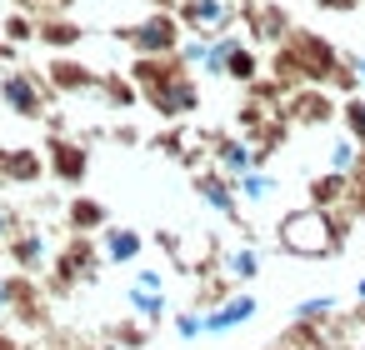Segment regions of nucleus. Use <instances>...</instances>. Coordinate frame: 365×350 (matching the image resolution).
I'll use <instances>...</instances> for the list:
<instances>
[{
  "label": "nucleus",
  "mask_w": 365,
  "mask_h": 350,
  "mask_svg": "<svg viewBox=\"0 0 365 350\" xmlns=\"http://www.w3.org/2000/svg\"><path fill=\"white\" fill-rule=\"evenodd\" d=\"M135 91H140V101L160 115V120H185V115H195V105H200V81L180 66V61H145V56H135Z\"/></svg>",
  "instance_id": "obj_1"
},
{
  "label": "nucleus",
  "mask_w": 365,
  "mask_h": 350,
  "mask_svg": "<svg viewBox=\"0 0 365 350\" xmlns=\"http://www.w3.org/2000/svg\"><path fill=\"white\" fill-rule=\"evenodd\" d=\"M275 240H280V250H290V255L320 260V255H335V250H340V220H335L330 210H320V205H305V210L280 215Z\"/></svg>",
  "instance_id": "obj_2"
},
{
  "label": "nucleus",
  "mask_w": 365,
  "mask_h": 350,
  "mask_svg": "<svg viewBox=\"0 0 365 350\" xmlns=\"http://www.w3.org/2000/svg\"><path fill=\"white\" fill-rule=\"evenodd\" d=\"M245 41H240V31L230 26V31H215V36H180V51H175V61L190 71V76H200V81H225V66H230V56L240 51Z\"/></svg>",
  "instance_id": "obj_3"
},
{
  "label": "nucleus",
  "mask_w": 365,
  "mask_h": 350,
  "mask_svg": "<svg viewBox=\"0 0 365 350\" xmlns=\"http://www.w3.org/2000/svg\"><path fill=\"white\" fill-rule=\"evenodd\" d=\"M115 36H120L135 56H145V61H175L185 26H180L175 11H150L140 26H125V31H115Z\"/></svg>",
  "instance_id": "obj_4"
},
{
  "label": "nucleus",
  "mask_w": 365,
  "mask_h": 350,
  "mask_svg": "<svg viewBox=\"0 0 365 350\" xmlns=\"http://www.w3.org/2000/svg\"><path fill=\"white\" fill-rule=\"evenodd\" d=\"M280 71H285V81H325V76L340 71V61H335V51H330L325 41L295 36V41L285 46V56H275V76H280Z\"/></svg>",
  "instance_id": "obj_5"
},
{
  "label": "nucleus",
  "mask_w": 365,
  "mask_h": 350,
  "mask_svg": "<svg viewBox=\"0 0 365 350\" xmlns=\"http://www.w3.org/2000/svg\"><path fill=\"white\" fill-rule=\"evenodd\" d=\"M0 105L21 120L46 115V81L36 71H0Z\"/></svg>",
  "instance_id": "obj_6"
},
{
  "label": "nucleus",
  "mask_w": 365,
  "mask_h": 350,
  "mask_svg": "<svg viewBox=\"0 0 365 350\" xmlns=\"http://www.w3.org/2000/svg\"><path fill=\"white\" fill-rule=\"evenodd\" d=\"M255 315H260V300H255L250 290H230V295H220L215 305H205L200 325H205V335H235V330H245Z\"/></svg>",
  "instance_id": "obj_7"
},
{
  "label": "nucleus",
  "mask_w": 365,
  "mask_h": 350,
  "mask_svg": "<svg viewBox=\"0 0 365 350\" xmlns=\"http://www.w3.org/2000/svg\"><path fill=\"white\" fill-rule=\"evenodd\" d=\"M175 16L190 36H215V31H230L240 11H235V0H180Z\"/></svg>",
  "instance_id": "obj_8"
},
{
  "label": "nucleus",
  "mask_w": 365,
  "mask_h": 350,
  "mask_svg": "<svg viewBox=\"0 0 365 350\" xmlns=\"http://www.w3.org/2000/svg\"><path fill=\"white\" fill-rule=\"evenodd\" d=\"M210 165H215L225 180H240L245 170L265 165V150H260L250 135H220V140L210 145Z\"/></svg>",
  "instance_id": "obj_9"
},
{
  "label": "nucleus",
  "mask_w": 365,
  "mask_h": 350,
  "mask_svg": "<svg viewBox=\"0 0 365 350\" xmlns=\"http://www.w3.org/2000/svg\"><path fill=\"white\" fill-rule=\"evenodd\" d=\"M195 195H200V205L215 210L220 220H245L240 195H235V180H225L215 165H210V170H195Z\"/></svg>",
  "instance_id": "obj_10"
},
{
  "label": "nucleus",
  "mask_w": 365,
  "mask_h": 350,
  "mask_svg": "<svg viewBox=\"0 0 365 350\" xmlns=\"http://www.w3.org/2000/svg\"><path fill=\"white\" fill-rule=\"evenodd\" d=\"M260 250L250 245V240H240V245H225L220 250V260H215V275L225 280V285H235V290H250L255 280H260Z\"/></svg>",
  "instance_id": "obj_11"
},
{
  "label": "nucleus",
  "mask_w": 365,
  "mask_h": 350,
  "mask_svg": "<svg viewBox=\"0 0 365 350\" xmlns=\"http://www.w3.org/2000/svg\"><path fill=\"white\" fill-rule=\"evenodd\" d=\"M101 270H106V260H101V245H91V235H76V240L66 245V255L56 260V275H61V285L96 280Z\"/></svg>",
  "instance_id": "obj_12"
},
{
  "label": "nucleus",
  "mask_w": 365,
  "mask_h": 350,
  "mask_svg": "<svg viewBox=\"0 0 365 350\" xmlns=\"http://www.w3.org/2000/svg\"><path fill=\"white\" fill-rule=\"evenodd\" d=\"M96 245H101V260H106V265H135L140 250H145V235L130 230V225H106Z\"/></svg>",
  "instance_id": "obj_13"
},
{
  "label": "nucleus",
  "mask_w": 365,
  "mask_h": 350,
  "mask_svg": "<svg viewBox=\"0 0 365 350\" xmlns=\"http://www.w3.org/2000/svg\"><path fill=\"white\" fill-rule=\"evenodd\" d=\"M6 250H11V260H16L21 270H46V265L56 260V245H51L46 230H16Z\"/></svg>",
  "instance_id": "obj_14"
},
{
  "label": "nucleus",
  "mask_w": 365,
  "mask_h": 350,
  "mask_svg": "<svg viewBox=\"0 0 365 350\" xmlns=\"http://www.w3.org/2000/svg\"><path fill=\"white\" fill-rule=\"evenodd\" d=\"M46 170H56L66 185H76V180L91 170V155H86V145H76V140H56L51 155H46Z\"/></svg>",
  "instance_id": "obj_15"
},
{
  "label": "nucleus",
  "mask_w": 365,
  "mask_h": 350,
  "mask_svg": "<svg viewBox=\"0 0 365 350\" xmlns=\"http://www.w3.org/2000/svg\"><path fill=\"white\" fill-rule=\"evenodd\" d=\"M275 190H280V180H275L265 165H255V170H245V175L235 180L240 210H260V205H270V200H275Z\"/></svg>",
  "instance_id": "obj_16"
},
{
  "label": "nucleus",
  "mask_w": 365,
  "mask_h": 350,
  "mask_svg": "<svg viewBox=\"0 0 365 350\" xmlns=\"http://www.w3.org/2000/svg\"><path fill=\"white\" fill-rule=\"evenodd\" d=\"M46 175V155L41 150H6L0 155V180L6 185H31Z\"/></svg>",
  "instance_id": "obj_17"
},
{
  "label": "nucleus",
  "mask_w": 365,
  "mask_h": 350,
  "mask_svg": "<svg viewBox=\"0 0 365 350\" xmlns=\"http://www.w3.org/2000/svg\"><path fill=\"white\" fill-rule=\"evenodd\" d=\"M360 160H365V145H360L355 135H335L330 150H325V170H330V175H345V180H355Z\"/></svg>",
  "instance_id": "obj_18"
},
{
  "label": "nucleus",
  "mask_w": 365,
  "mask_h": 350,
  "mask_svg": "<svg viewBox=\"0 0 365 350\" xmlns=\"http://www.w3.org/2000/svg\"><path fill=\"white\" fill-rule=\"evenodd\" d=\"M51 86L56 91H101V76L86 71L81 61H56L51 66Z\"/></svg>",
  "instance_id": "obj_19"
},
{
  "label": "nucleus",
  "mask_w": 365,
  "mask_h": 350,
  "mask_svg": "<svg viewBox=\"0 0 365 350\" xmlns=\"http://www.w3.org/2000/svg\"><path fill=\"white\" fill-rule=\"evenodd\" d=\"M125 305H130V310H135V320H145V325H160V320L170 315V295L135 290V285H125Z\"/></svg>",
  "instance_id": "obj_20"
},
{
  "label": "nucleus",
  "mask_w": 365,
  "mask_h": 350,
  "mask_svg": "<svg viewBox=\"0 0 365 350\" xmlns=\"http://www.w3.org/2000/svg\"><path fill=\"white\" fill-rule=\"evenodd\" d=\"M290 115L305 120V125H325V120H335V101L320 96V91H305V96L290 101Z\"/></svg>",
  "instance_id": "obj_21"
},
{
  "label": "nucleus",
  "mask_w": 365,
  "mask_h": 350,
  "mask_svg": "<svg viewBox=\"0 0 365 350\" xmlns=\"http://www.w3.org/2000/svg\"><path fill=\"white\" fill-rule=\"evenodd\" d=\"M345 190H350V180L325 170L320 180H310V205H320V210H335V205L345 200Z\"/></svg>",
  "instance_id": "obj_22"
},
{
  "label": "nucleus",
  "mask_w": 365,
  "mask_h": 350,
  "mask_svg": "<svg viewBox=\"0 0 365 350\" xmlns=\"http://www.w3.org/2000/svg\"><path fill=\"white\" fill-rule=\"evenodd\" d=\"M335 310H340V295H305L295 305V320L300 325H325V320H335Z\"/></svg>",
  "instance_id": "obj_23"
},
{
  "label": "nucleus",
  "mask_w": 365,
  "mask_h": 350,
  "mask_svg": "<svg viewBox=\"0 0 365 350\" xmlns=\"http://www.w3.org/2000/svg\"><path fill=\"white\" fill-rule=\"evenodd\" d=\"M255 76H260V56H255L250 46H240V51L230 56V66H225V81H240V86H255Z\"/></svg>",
  "instance_id": "obj_24"
},
{
  "label": "nucleus",
  "mask_w": 365,
  "mask_h": 350,
  "mask_svg": "<svg viewBox=\"0 0 365 350\" xmlns=\"http://www.w3.org/2000/svg\"><path fill=\"white\" fill-rule=\"evenodd\" d=\"M71 225H76V235H91V230L101 235V230H106V210H101L96 200H76V205H71Z\"/></svg>",
  "instance_id": "obj_25"
},
{
  "label": "nucleus",
  "mask_w": 365,
  "mask_h": 350,
  "mask_svg": "<svg viewBox=\"0 0 365 350\" xmlns=\"http://www.w3.org/2000/svg\"><path fill=\"white\" fill-rule=\"evenodd\" d=\"M255 36H260V41H270V46H280V41L290 36V21H285V11H270V6H265V11L255 16Z\"/></svg>",
  "instance_id": "obj_26"
},
{
  "label": "nucleus",
  "mask_w": 365,
  "mask_h": 350,
  "mask_svg": "<svg viewBox=\"0 0 365 350\" xmlns=\"http://www.w3.org/2000/svg\"><path fill=\"white\" fill-rule=\"evenodd\" d=\"M130 285H135V290L170 295V275H165V265H135V270H130Z\"/></svg>",
  "instance_id": "obj_27"
},
{
  "label": "nucleus",
  "mask_w": 365,
  "mask_h": 350,
  "mask_svg": "<svg viewBox=\"0 0 365 350\" xmlns=\"http://www.w3.org/2000/svg\"><path fill=\"white\" fill-rule=\"evenodd\" d=\"M340 115H345V135H355V140L365 145V91H355V96L340 105Z\"/></svg>",
  "instance_id": "obj_28"
},
{
  "label": "nucleus",
  "mask_w": 365,
  "mask_h": 350,
  "mask_svg": "<svg viewBox=\"0 0 365 350\" xmlns=\"http://www.w3.org/2000/svg\"><path fill=\"white\" fill-rule=\"evenodd\" d=\"M0 36H6V46H26V41H36V36H41V26H36L31 16H6Z\"/></svg>",
  "instance_id": "obj_29"
},
{
  "label": "nucleus",
  "mask_w": 365,
  "mask_h": 350,
  "mask_svg": "<svg viewBox=\"0 0 365 350\" xmlns=\"http://www.w3.org/2000/svg\"><path fill=\"white\" fill-rule=\"evenodd\" d=\"M200 315H205V310H170V325H175V335H180V340H200V335H205Z\"/></svg>",
  "instance_id": "obj_30"
},
{
  "label": "nucleus",
  "mask_w": 365,
  "mask_h": 350,
  "mask_svg": "<svg viewBox=\"0 0 365 350\" xmlns=\"http://www.w3.org/2000/svg\"><path fill=\"white\" fill-rule=\"evenodd\" d=\"M41 41H51V46H76L81 36H76V26H41Z\"/></svg>",
  "instance_id": "obj_31"
},
{
  "label": "nucleus",
  "mask_w": 365,
  "mask_h": 350,
  "mask_svg": "<svg viewBox=\"0 0 365 350\" xmlns=\"http://www.w3.org/2000/svg\"><path fill=\"white\" fill-rule=\"evenodd\" d=\"M21 230V215L6 205V200H0V245H11V235Z\"/></svg>",
  "instance_id": "obj_32"
},
{
  "label": "nucleus",
  "mask_w": 365,
  "mask_h": 350,
  "mask_svg": "<svg viewBox=\"0 0 365 350\" xmlns=\"http://www.w3.org/2000/svg\"><path fill=\"white\" fill-rule=\"evenodd\" d=\"M345 71H350V81H355V91H365V51H355V56L345 61Z\"/></svg>",
  "instance_id": "obj_33"
},
{
  "label": "nucleus",
  "mask_w": 365,
  "mask_h": 350,
  "mask_svg": "<svg viewBox=\"0 0 365 350\" xmlns=\"http://www.w3.org/2000/svg\"><path fill=\"white\" fill-rule=\"evenodd\" d=\"M11 305H16V280L0 275V310H11Z\"/></svg>",
  "instance_id": "obj_34"
},
{
  "label": "nucleus",
  "mask_w": 365,
  "mask_h": 350,
  "mask_svg": "<svg viewBox=\"0 0 365 350\" xmlns=\"http://www.w3.org/2000/svg\"><path fill=\"white\" fill-rule=\"evenodd\" d=\"M355 200H360V215H365V160H360V170H355Z\"/></svg>",
  "instance_id": "obj_35"
},
{
  "label": "nucleus",
  "mask_w": 365,
  "mask_h": 350,
  "mask_svg": "<svg viewBox=\"0 0 365 350\" xmlns=\"http://www.w3.org/2000/svg\"><path fill=\"white\" fill-rule=\"evenodd\" d=\"M360 305H365V275L355 280V310H360Z\"/></svg>",
  "instance_id": "obj_36"
},
{
  "label": "nucleus",
  "mask_w": 365,
  "mask_h": 350,
  "mask_svg": "<svg viewBox=\"0 0 365 350\" xmlns=\"http://www.w3.org/2000/svg\"><path fill=\"white\" fill-rule=\"evenodd\" d=\"M320 6H335V11H350V6H355V0H320Z\"/></svg>",
  "instance_id": "obj_37"
},
{
  "label": "nucleus",
  "mask_w": 365,
  "mask_h": 350,
  "mask_svg": "<svg viewBox=\"0 0 365 350\" xmlns=\"http://www.w3.org/2000/svg\"><path fill=\"white\" fill-rule=\"evenodd\" d=\"M0 350H16V345H11V340H6V335H0Z\"/></svg>",
  "instance_id": "obj_38"
},
{
  "label": "nucleus",
  "mask_w": 365,
  "mask_h": 350,
  "mask_svg": "<svg viewBox=\"0 0 365 350\" xmlns=\"http://www.w3.org/2000/svg\"><path fill=\"white\" fill-rule=\"evenodd\" d=\"M355 315H360V330H365V305H360V310H355Z\"/></svg>",
  "instance_id": "obj_39"
},
{
  "label": "nucleus",
  "mask_w": 365,
  "mask_h": 350,
  "mask_svg": "<svg viewBox=\"0 0 365 350\" xmlns=\"http://www.w3.org/2000/svg\"><path fill=\"white\" fill-rule=\"evenodd\" d=\"M0 6H6V0H0Z\"/></svg>",
  "instance_id": "obj_40"
}]
</instances>
